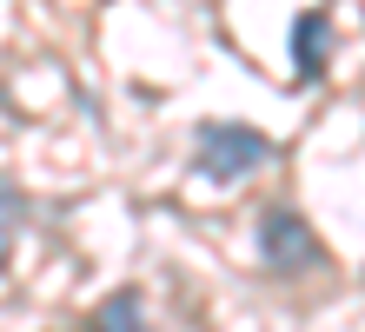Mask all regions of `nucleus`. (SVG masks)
Returning <instances> with one entry per match:
<instances>
[{
  "mask_svg": "<svg viewBox=\"0 0 365 332\" xmlns=\"http://www.w3.org/2000/svg\"><path fill=\"white\" fill-rule=\"evenodd\" d=\"M259 259L272 266V273H312V266H326V246H319V233L299 219L292 206H266L259 219Z\"/></svg>",
  "mask_w": 365,
  "mask_h": 332,
  "instance_id": "2",
  "label": "nucleus"
},
{
  "mask_svg": "<svg viewBox=\"0 0 365 332\" xmlns=\"http://www.w3.org/2000/svg\"><path fill=\"white\" fill-rule=\"evenodd\" d=\"M20 226H27V193H20L14 180H0V259L14 253V239H20Z\"/></svg>",
  "mask_w": 365,
  "mask_h": 332,
  "instance_id": "5",
  "label": "nucleus"
},
{
  "mask_svg": "<svg viewBox=\"0 0 365 332\" xmlns=\"http://www.w3.org/2000/svg\"><path fill=\"white\" fill-rule=\"evenodd\" d=\"M272 153H279V146L266 140L259 126H240V120H206V126H200V173H206V180H220V186L259 173Z\"/></svg>",
  "mask_w": 365,
  "mask_h": 332,
  "instance_id": "1",
  "label": "nucleus"
},
{
  "mask_svg": "<svg viewBox=\"0 0 365 332\" xmlns=\"http://www.w3.org/2000/svg\"><path fill=\"white\" fill-rule=\"evenodd\" d=\"M93 332H146V313H140V293H133V286H126V293H113V299L100 306Z\"/></svg>",
  "mask_w": 365,
  "mask_h": 332,
  "instance_id": "4",
  "label": "nucleus"
},
{
  "mask_svg": "<svg viewBox=\"0 0 365 332\" xmlns=\"http://www.w3.org/2000/svg\"><path fill=\"white\" fill-rule=\"evenodd\" d=\"M326 47H332V20L319 7H306L292 20V66H299V80H312L319 66H326Z\"/></svg>",
  "mask_w": 365,
  "mask_h": 332,
  "instance_id": "3",
  "label": "nucleus"
}]
</instances>
